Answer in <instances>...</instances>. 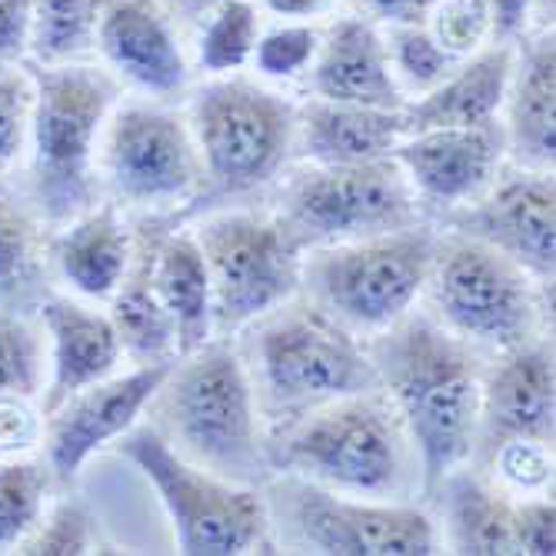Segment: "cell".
Returning a JSON list of instances; mask_svg holds the SVG:
<instances>
[{"mask_svg":"<svg viewBox=\"0 0 556 556\" xmlns=\"http://www.w3.org/2000/svg\"><path fill=\"white\" fill-rule=\"evenodd\" d=\"M514 540L517 553L553 556L556 553V510L553 500H523L514 503Z\"/></svg>","mask_w":556,"mask_h":556,"instance_id":"cell-40","label":"cell"},{"mask_svg":"<svg viewBox=\"0 0 556 556\" xmlns=\"http://www.w3.org/2000/svg\"><path fill=\"white\" fill-rule=\"evenodd\" d=\"M111 324L121 337L127 357L137 364H170L177 361V330L164 300L150 280V250L140 247L121 287L111 296Z\"/></svg>","mask_w":556,"mask_h":556,"instance_id":"cell-27","label":"cell"},{"mask_svg":"<svg viewBox=\"0 0 556 556\" xmlns=\"http://www.w3.org/2000/svg\"><path fill=\"white\" fill-rule=\"evenodd\" d=\"M150 407L157 414L154 427L190 464L243 486L267 480L270 457L261 440L254 380L230 343L207 340L177 357Z\"/></svg>","mask_w":556,"mask_h":556,"instance_id":"cell-2","label":"cell"},{"mask_svg":"<svg viewBox=\"0 0 556 556\" xmlns=\"http://www.w3.org/2000/svg\"><path fill=\"white\" fill-rule=\"evenodd\" d=\"M433 37L450 50V54H470L490 37V14L483 0H437L430 14Z\"/></svg>","mask_w":556,"mask_h":556,"instance_id":"cell-38","label":"cell"},{"mask_svg":"<svg viewBox=\"0 0 556 556\" xmlns=\"http://www.w3.org/2000/svg\"><path fill=\"white\" fill-rule=\"evenodd\" d=\"M357 8L361 14H367V21L400 27V24H427L437 0H357Z\"/></svg>","mask_w":556,"mask_h":556,"instance_id":"cell-43","label":"cell"},{"mask_svg":"<svg viewBox=\"0 0 556 556\" xmlns=\"http://www.w3.org/2000/svg\"><path fill=\"white\" fill-rule=\"evenodd\" d=\"M460 233L477 237L520 264L530 277L553 280L556 264V190L546 170L503 180L460 217Z\"/></svg>","mask_w":556,"mask_h":556,"instance_id":"cell-16","label":"cell"},{"mask_svg":"<svg viewBox=\"0 0 556 556\" xmlns=\"http://www.w3.org/2000/svg\"><path fill=\"white\" fill-rule=\"evenodd\" d=\"M187 124L200 154V170L220 197H240L274 180L296 143L293 104L243 77L200 87Z\"/></svg>","mask_w":556,"mask_h":556,"instance_id":"cell-7","label":"cell"},{"mask_svg":"<svg viewBox=\"0 0 556 556\" xmlns=\"http://www.w3.org/2000/svg\"><path fill=\"white\" fill-rule=\"evenodd\" d=\"M507 140L496 124L486 127H440L407 134L393 147V161L407 174L417 200L440 207L467 204L490 187Z\"/></svg>","mask_w":556,"mask_h":556,"instance_id":"cell-15","label":"cell"},{"mask_svg":"<svg viewBox=\"0 0 556 556\" xmlns=\"http://www.w3.org/2000/svg\"><path fill=\"white\" fill-rule=\"evenodd\" d=\"M197 243L214 283L217 330H240L267 317L300 287L303 247L277 217L214 214L197 227Z\"/></svg>","mask_w":556,"mask_h":556,"instance_id":"cell-11","label":"cell"},{"mask_svg":"<svg viewBox=\"0 0 556 556\" xmlns=\"http://www.w3.org/2000/svg\"><path fill=\"white\" fill-rule=\"evenodd\" d=\"M34 117V71L21 61H0V177L27 157Z\"/></svg>","mask_w":556,"mask_h":556,"instance_id":"cell-34","label":"cell"},{"mask_svg":"<svg viewBox=\"0 0 556 556\" xmlns=\"http://www.w3.org/2000/svg\"><path fill=\"white\" fill-rule=\"evenodd\" d=\"M97 174L130 207L177 204L204 177L190 124L143 100L111 111L100 134Z\"/></svg>","mask_w":556,"mask_h":556,"instance_id":"cell-12","label":"cell"},{"mask_svg":"<svg viewBox=\"0 0 556 556\" xmlns=\"http://www.w3.org/2000/svg\"><path fill=\"white\" fill-rule=\"evenodd\" d=\"M277 220L307 250L414 227L420 204L393 157L314 164L283 187Z\"/></svg>","mask_w":556,"mask_h":556,"instance_id":"cell-9","label":"cell"},{"mask_svg":"<svg viewBox=\"0 0 556 556\" xmlns=\"http://www.w3.org/2000/svg\"><path fill=\"white\" fill-rule=\"evenodd\" d=\"M54 473L37 457L0 460V553H17L47 514Z\"/></svg>","mask_w":556,"mask_h":556,"instance_id":"cell-30","label":"cell"},{"mask_svg":"<svg viewBox=\"0 0 556 556\" xmlns=\"http://www.w3.org/2000/svg\"><path fill=\"white\" fill-rule=\"evenodd\" d=\"M47 257L40 217L30 200L17 197L0 177V311H24L43 300Z\"/></svg>","mask_w":556,"mask_h":556,"instance_id":"cell-28","label":"cell"},{"mask_svg":"<svg viewBox=\"0 0 556 556\" xmlns=\"http://www.w3.org/2000/svg\"><path fill=\"white\" fill-rule=\"evenodd\" d=\"M311 80L324 100L403 111V87L390 67L387 43L367 17L337 21L320 37Z\"/></svg>","mask_w":556,"mask_h":556,"instance_id":"cell-20","label":"cell"},{"mask_svg":"<svg viewBox=\"0 0 556 556\" xmlns=\"http://www.w3.org/2000/svg\"><path fill=\"white\" fill-rule=\"evenodd\" d=\"M43 443V407L30 396H0V460L30 457Z\"/></svg>","mask_w":556,"mask_h":556,"instance_id":"cell-39","label":"cell"},{"mask_svg":"<svg viewBox=\"0 0 556 556\" xmlns=\"http://www.w3.org/2000/svg\"><path fill=\"white\" fill-rule=\"evenodd\" d=\"M427 287L440 324L467 343L503 353L536 333L530 274L477 237L437 243Z\"/></svg>","mask_w":556,"mask_h":556,"instance_id":"cell-10","label":"cell"},{"mask_svg":"<svg viewBox=\"0 0 556 556\" xmlns=\"http://www.w3.org/2000/svg\"><path fill=\"white\" fill-rule=\"evenodd\" d=\"M283 517L300 546L330 556H430L440 549L433 520L377 496L353 500L340 490L293 477L280 486Z\"/></svg>","mask_w":556,"mask_h":556,"instance_id":"cell-13","label":"cell"},{"mask_svg":"<svg viewBox=\"0 0 556 556\" xmlns=\"http://www.w3.org/2000/svg\"><path fill=\"white\" fill-rule=\"evenodd\" d=\"M161 4L170 11V14H180L187 21H204L207 14H214L220 4H227V0H161Z\"/></svg>","mask_w":556,"mask_h":556,"instance_id":"cell-45","label":"cell"},{"mask_svg":"<svg viewBox=\"0 0 556 556\" xmlns=\"http://www.w3.org/2000/svg\"><path fill=\"white\" fill-rule=\"evenodd\" d=\"M37 317L47 340V383L40 393L43 414L54 410L71 393L117 374L124 346L108 314L74 296L47 293L37 303Z\"/></svg>","mask_w":556,"mask_h":556,"instance_id":"cell-19","label":"cell"},{"mask_svg":"<svg viewBox=\"0 0 556 556\" xmlns=\"http://www.w3.org/2000/svg\"><path fill=\"white\" fill-rule=\"evenodd\" d=\"M383 43H387L390 67H393L396 80H403L414 90H424V93L433 90L453 67H457V54H450L427 24L390 27Z\"/></svg>","mask_w":556,"mask_h":556,"instance_id":"cell-33","label":"cell"},{"mask_svg":"<svg viewBox=\"0 0 556 556\" xmlns=\"http://www.w3.org/2000/svg\"><path fill=\"white\" fill-rule=\"evenodd\" d=\"M261 37V14L250 0H227L204 17V30L197 40V61L207 74H233L254 58Z\"/></svg>","mask_w":556,"mask_h":556,"instance_id":"cell-31","label":"cell"},{"mask_svg":"<svg viewBox=\"0 0 556 556\" xmlns=\"http://www.w3.org/2000/svg\"><path fill=\"white\" fill-rule=\"evenodd\" d=\"M440 493L443 530L453 553L470 556H510L514 540V503L490 483L467 470H453L433 490Z\"/></svg>","mask_w":556,"mask_h":556,"instance_id":"cell-26","label":"cell"},{"mask_svg":"<svg viewBox=\"0 0 556 556\" xmlns=\"http://www.w3.org/2000/svg\"><path fill=\"white\" fill-rule=\"evenodd\" d=\"M58 230L47 250L54 274L84 300H111L134 261V240L117 207L93 204Z\"/></svg>","mask_w":556,"mask_h":556,"instance_id":"cell-22","label":"cell"},{"mask_svg":"<svg viewBox=\"0 0 556 556\" xmlns=\"http://www.w3.org/2000/svg\"><path fill=\"white\" fill-rule=\"evenodd\" d=\"M514 61L517 54L510 43L477 50L467 64H457L433 90H427V97H420L414 108H403L407 134L493 124L507 104Z\"/></svg>","mask_w":556,"mask_h":556,"instance_id":"cell-21","label":"cell"},{"mask_svg":"<svg viewBox=\"0 0 556 556\" xmlns=\"http://www.w3.org/2000/svg\"><path fill=\"white\" fill-rule=\"evenodd\" d=\"M367 353L420 453L424 490L433 493L477 446L480 364L467 340L424 314L380 330Z\"/></svg>","mask_w":556,"mask_h":556,"instance_id":"cell-1","label":"cell"},{"mask_svg":"<svg viewBox=\"0 0 556 556\" xmlns=\"http://www.w3.org/2000/svg\"><path fill=\"white\" fill-rule=\"evenodd\" d=\"M433 254L437 237L414 224L320 247L303 261L300 283H307L314 307L346 330L380 333L407 317L427 290Z\"/></svg>","mask_w":556,"mask_h":556,"instance_id":"cell-6","label":"cell"},{"mask_svg":"<svg viewBox=\"0 0 556 556\" xmlns=\"http://www.w3.org/2000/svg\"><path fill=\"white\" fill-rule=\"evenodd\" d=\"M254 324L250 353L270 410L303 417L324 403L380 390L367 346L314 303H283Z\"/></svg>","mask_w":556,"mask_h":556,"instance_id":"cell-5","label":"cell"},{"mask_svg":"<svg viewBox=\"0 0 556 556\" xmlns=\"http://www.w3.org/2000/svg\"><path fill=\"white\" fill-rule=\"evenodd\" d=\"M407 137L403 111L343 104V100H311L296 111V140L314 164H364L390 157Z\"/></svg>","mask_w":556,"mask_h":556,"instance_id":"cell-23","label":"cell"},{"mask_svg":"<svg viewBox=\"0 0 556 556\" xmlns=\"http://www.w3.org/2000/svg\"><path fill=\"white\" fill-rule=\"evenodd\" d=\"M333 0H264V8L283 21H311L330 11Z\"/></svg>","mask_w":556,"mask_h":556,"instance_id":"cell-44","label":"cell"},{"mask_svg":"<svg viewBox=\"0 0 556 556\" xmlns=\"http://www.w3.org/2000/svg\"><path fill=\"white\" fill-rule=\"evenodd\" d=\"M483 4L490 14V37H496V43H514L527 34L533 0H483Z\"/></svg>","mask_w":556,"mask_h":556,"instance_id":"cell-42","label":"cell"},{"mask_svg":"<svg viewBox=\"0 0 556 556\" xmlns=\"http://www.w3.org/2000/svg\"><path fill=\"white\" fill-rule=\"evenodd\" d=\"M100 536L90 510L77 500H64L58 507H47L43 520L34 527V533L21 543L17 553L30 556H84L97 553Z\"/></svg>","mask_w":556,"mask_h":556,"instance_id":"cell-35","label":"cell"},{"mask_svg":"<svg viewBox=\"0 0 556 556\" xmlns=\"http://www.w3.org/2000/svg\"><path fill=\"white\" fill-rule=\"evenodd\" d=\"M556 377L546 343H520L503 350V361L483 377L477 443L490 453L507 440L553 443Z\"/></svg>","mask_w":556,"mask_h":556,"instance_id":"cell-18","label":"cell"},{"mask_svg":"<svg viewBox=\"0 0 556 556\" xmlns=\"http://www.w3.org/2000/svg\"><path fill=\"white\" fill-rule=\"evenodd\" d=\"M47 383V340L24 314L0 311V396L40 400Z\"/></svg>","mask_w":556,"mask_h":556,"instance_id":"cell-32","label":"cell"},{"mask_svg":"<svg viewBox=\"0 0 556 556\" xmlns=\"http://www.w3.org/2000/svg\"><path fill=\"white\" fill-rule=\"evenodd\" d=\"M114 446L154 483L180 553L240 556L270 549V507L257 486L190 464L154 424H137Z\"/></svg>","mask_w":556,"mask_h":556,"instance_id":"cell-4","label":"cell"},{"mask_svg":"<svg viewBox=\"0 0 556 556\" xmlns=\"http://www.w3.org/2000/svg\"><path fill=\"white\" fill-rule=\"evenodd\" d=\"M121 100V80L84 61L34 67V117L27 140V200L40 224L64 227L100 193V134Z\"/></svg>","mask_w":556,"mask_h":556,"instance_id":"cell-3","label":"cell"},{"mask_svg":"<svg viewBox=\"0 0 556 556\" xmlns=\"http://www.w3.org/2000/svg\"><path fill=\"white\" fill-rule=\"evenodd\" d=\"M150 280L177 330V357L214 340V283L197 237L174 233L150 254Z\"/></svg>","mask_w":556,"mask_h":556,"instance_id":"cell-25","label":"cell"},{"mask_svg":"<svg viewBox=\"0 0 556 556\" xmlns=\"http://www.w3.org/2000/svg\"><path fill=\"white\" fill-rule=\"evenodd\" d=\"M108 0H34L30 58L37 64H71L84 61Z\"/></svg>","mask_w":556,"mask_h":556,"instance_id":"cell-29","label":"cell"},{"mask_svg":"<svg viewBox=\"0 0 556 556\" xmlns=\"http://www.w3.org/2000/svg\"><path fill=\"white\" fill-rule=\"evenodd\" d=\"M490 460L500 480L520 493H540L553 480V450L543 440H507L490 453Z\"/></svg>","mask_w":556,"mask_h":556,"instance_id":"cell-37","label":"cell"},{"mask_svg":"<svg viewBox=\"0 0 556 556\" xmlns=\"http://www.w3.org/2000/svg\"><path fill=\"white\" fill-rule=\"evenodd\" d=\"M93 47L117 80L147 93L167 97L187 87V54L161 0H108Z\"/></svg>","mask_w":556,"mask_h":556,"instance_id":"cell-17","label":"cell"},{"mask_svg":"<svg viewBox=\"0 0 556 556\" xmlns=\"http://www.w3.org/2000/svg\"><path fill=\"white\" fill-rule=\"evenodd\" d=\"M34 0H0V61H24L30 54Z\"/></svg>","mask_w":556,"mask_h":556,"instance_id":"cell-41","label":"cell"},{"mask_svg":"<svg viewBox=\"0 0 556 556\" xmlns=\"http://www.w3.org/2000/svg\"><path fill=\"white\" fill-rule=\"evenodd\" d=\"M267 457L290 477L353 496H387L403 477L396 424L370 393L303 414Z\"/></svg>","mask_w":556,"mask_h":556,"instance_id":"cell-8","label":"cell"},{"mask_svg":"<svg viewBox=\"0 0 556 556\" xmlns=\"http://www.w3.org/2000/svg\"><path fill=\"white\" fill-rule=\"evenodd\" d=\"M507 150L527 170H549L556 157V47L553 34L536 37L514 61L507 90Z\"/></svg>","mask_w":556,"mask_h":556,"instance_id":"cell-24","label":"cell"},{"mask_svg":"<svg viewBox=\"0 0 556 556\" xmlns=\"http://www.w3.org/2000/svg\"><path fill=\"white\" fill-rule=\"evenodd\" d=\"M317 50H320V34L311 24L290 21V24H280V27L261 34L254 43V58L250 61H254V67L264 77L287 80V77L311 71Z\"/></svg>","mask_w":556,"mask_h":556,"instance_id":"cell-36","label":"cell"},{"mask_svg":"<svg viewBox=\"0 0 556 556\" xmlns=\"http://www.w3.org/2000/svg\"><path fill=\"white\" fill-rule=\"evenodd\" d=\"M174 364V361H170ZM170 364H137L130 374H111L71 393L54 410L43 414V464L54 483H74L100 450L134 430L161 390Z\"/></svg>","mask_w":556,"mask_h":556,"instance_id":"cell-14","label":"cell"}]
</instances>
